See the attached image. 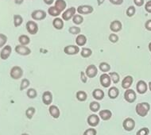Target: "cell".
Segmentation results:
<instances>
[{"mask_svg":"<svg viewBox=\"0 0 151 135\" xmlns=\"http://www.w3.org/2000/svg\"><path fill=\"white\" fill-rule=\"evenodd\" d=\"M150 110V105L146 103V102H143V103H140L136 105L135 111L136 114H138V116L140 117H146V115L148 114V112Z\"/></svg>","mask_w":151,"mask_h":135,"instance_id":"6da1fadb","label":"cell"},{"mask_svg":"<svg viewBox=\"0 0 151 135\" xmlns=\"http://www.w3.org/2000/svg\"><path fill=\"white\" fill-rule=\"evenodd\" d=\"M23 69L20 66H14L10 71V75L13 80H19L23 76Z\"/></svg>","mask_w":151,"mask_h":135,"instance_id":"7a4b0ae2","label":"cell"},{"mask_svg":"<svg viewBox=\"0 0 151 135\" xmlns=\"http://www.w3.org/2000/svg\"><path fill=\"white\" fill-rule=\"evenodd\" d=\"M26 28L27 32L31 35H35L38 32V25L34 20L27 22L26 24Z\"/></svg>","mask_w":151,"mask_h":135,"instance_id":"3957f363","label":"cell"},{"mask_svg":"<svg viewBox=\"0 0 151 135\" xmlns=\"http://www.w3.org/2000/svg\"><path fill=\"white\" fill-rule=\"evenodd\" d=\"M124 99L129 103H133L137 99L136 92L132 89H127L124 93Z\"/></svg>","mask_w":151,"mask_h":135,"instance_id":"277c9868","label":"cell"},{"mask_svg":"<svg viewBox=\"0 0 151 135\" xmlns=\"http://www.w3.org/2000/svg\"><path fill=\"white\" fill-rule=\"evenodd\" d=\"M47 14L42 10H35L31 13V18L34 21H42L45 19Z\"/></svg>","mask_w":151,"mask_h":135,"instance_id":"5b68a950","label":"cell"},{"mask_svg":"<svg viewBox=\"0 0 151 135\" xmlns=\"http://www.w3.org/2000/svg\"><path fill=\"white\" fill-rule=\"evenodd\" d=\"M81 52L80 47L76 45H67L64 48V52L65 54L69 55V56H73L76 55Z\"/></svg>","mask_w":151,"mask_h":135,"instance_id":"8992f818","label":"cell"},{"mask_svg":"<svg viewBox=\"0 0 151 135\" xmlns=\"http://www.w3.org/2000/svg\"><path fill=\"white\" fill-rule=\"evenodd\" d=\"M14 51L16 53L21 55V56H28L31 53V50L27 45H16L14 48Z\"/></svg>","mask_w":151,"mask_h":135,"instance_id":"52a82bcc","label":"cell"},{"mask_svg":"<svg viewBox=\"0 0 151 135\" xmlns=\"http://www.w3.org/2000/svg\"><path fill=\"white\" fill-rule=\"evenodd\" d=\"M122 127L127 131H131L135 128V121L131 118H127L122 122Z\"/></svg>","mask_w":151,"mask_h":135,"instance_id":"ba28073f","label":"cell"},{"mask_svg":"<svg viewBox=\"0 0 151 135\" xmlns=\"http://www.w3.org/2000/svg\"><path fill=\"white\" fill-rule=\"evenodd\" d=\"M11 52H12V48H11V45H6L4 47H3V49L0 52V58L3 60H7L11 55Z\"/></svg>","mask_w":151,"mask_h":135,"instance_id":"9c48e42d","label":"cell"},{"mask_svg":"<svg viewBox=\"0 0 151 135\" xmlns=\"http://www.w3.org/2000/svg\"><path fill=\"white\" fill-rule=\"evenodd\" d=\"M99 82H100V84H101L104 88H109L111 84V79L110 77L109 74H107V73H104L100 75V78H99Z\"/></svg>","mask_w":151,"mask_h":135,"instance_id":"30bf717a","label":"cell"},{"mask_svg":"<svg viewBox=\"0 0 151 135\" xmlns=\"http://www.w3.org/2000/svg\"><path fill=\"white\" fill-rule=\"evenodd\" d=\"M76 9L75 7H70L65 10L64 13H62V19L65 21H69L70 19H73V16L76 14Z\"/></svg>","mask_w":151,"mask_h":135,"instance_id":"8fae6325","label":"cell"},{"mask_svg":"<svg viewBox=\"0 0 151 135\" xmlns=\"http://www.w3.org/2000/svg\"><path fill=\"white\" fill-rule=\"evenodd\" d=\"M85 74L88 76V78L92 79L96 77L98 74V69H97L96 66L94 65H88L85 70Z\"/></svg>","mask_w":151,"mask_h":135,"instance_id":"7c38bea8","label":"cell"},{"mask_svg":"<svg viewBox=\"0 0 151 135\" xmlns=\"http://www.w3.org/2000/svg\"><path fill=\"white\" fill-rule=\"evenodd\" d=\"M76 11L80 14L83 15V14H90L94 11V8L90 5H82L79 6L78 8L76 9Z\"/></svg>","mask_w":151,"mask_h":135,"instance_id":"4fadbf2b","label":"cell"},{"mask_svg":"<svg viewBox=\"0 0 151 135\" xmlns=\"http://www.w3.org/2000/svg\"><path fill=\"white\" fill-rule=\"evenodd\" d=\"M99 121H100V118L96 114L89 115L88 117V118H87L88 124L90 126H91V127H96V126H97L99 125Z\"/></svg>","mask_w":151,"mask_h":135,"instance_id":"5bb4252c","label":"cell"},{"mask_svg":"<svg viewBox=\"0 0 151 135\" xmlns=\"http://www.w3.org/2000/svg\"><path fill=\"white\" fill-rule=\"evenodd\" d=\"M136 90L140 95H143L148 90V85L144 80H139L136 84Z\"/></svg>","mask_w":151,"mask_h":135,"instance_id":"9a60e30c","label":"cell"},{"mask_svg":"<svg viewBox=\"0 0 151 135\" xmlns=\"http://www.w3.org/2000/svg\"><path fill=\"white\" fill-rule=\"evenodd\" d=\"M122 22L119 20H114L110 24V29L113 33H118L122 30Z\"/></svg>","mask_w":151,"mask_h":135,"instance_id":"2e32d148","label":"cell"},{"mask_svg":"<svg viewBox=\"0 0 151 135\" xmlns=\"http://www.w3.org/2000/svg\"><path fill=\"white\" fill-rule=\"evenodd\" d=\"M42 102L45 105L50 106L52 102V94L51 91H45L42 95Z\"/></svg>","mask_w":151,"mask_h":135,"instance_id":"e0dca14e","label":"cell"},{"mask_svg":"<svg viewBox=\"0 0 151 135\" xmlns=\"http://www.w3.org/2000/svg\"><path fill=\"white\" fill-rule=\"evenodd\" d=\"M134 82V79L131 75H127L122 81V87L124 89H129L132 85Z\"/></svg>","mask_w":151,"mask_h":135,"instance_id":"ac0fdd59","label":"cell"},{"mask_svg":"<svg viewBox=\"0 0 151 135\" xmlns=\"http://www.w3.org/2000/svg\"><path fill=\"white\" fill-rule=\"evenodd\" d=\"M99 116L104 121H108L112 117V112L110 110H102L99 112Z\"/></svg>","mask_w":151,"mask_h":135,"instance_id":"d6986e66","label":"cell"},{"mask_svg":"<svg viewBox=\"0 0 151 135\" xmlns=\"http://www.w3.org/2000/svg\"><path fill=\"white\" fill-rule=\"evenodd\" d=\"M49 111H50V115H51L53 118H56V119H57V118H58L60 117V110H59V108H58L57 106H55V105H51V106H50Z\"/></svg>","mask_w":151,"mask_h":135,"instance_id":"ffe728a7","label":"cell"},{"mask_svg":"<svg viewBox=\"0 0 151 135\" xmlns=\"http://www.w3.org/2000/svg\"><path fill=\"white\" fill-rule=\"evenodd\" d=\"M92 96H93L94 99H96V100H97V101H100V100H102V99L104 98L105 94L103 90L96 88L93 91V92H92Z\"/></svg>","mask_w":151,"mask_h":135,"instance_id":"44dd1931","label":"cell"},{"mask_svg":"<svg viewBox=\"0 0 151 135\" xmlns=\"http://www.w3.org/2000/svg\"><path fill=\"white\" fill-rule=\"evenodd\" d=\"M52 26L58 30L62 29L64 28V20L62 18H58V17L55 18V19H53V21H52Z\"/></svg>","mask_w":151,"mask_h":135,"instance_id":"7402d4cb","label":"cell"},{"mask_svg":"<svg viewBox=\"0 0 151 135\" xmlns=\"http://www.w3.org/2000/svg\"><path fill=\"white\" fill-rule=\"evenodd\" d=\"M107 95H108V97H109L110 99H115L118 98V96H119V90L116 87H111L108 90Z\"/></svg>","mask_w":151,"mask_h":135,"instance_id":"603a6c76","label":"cell"},{"mask_svg":"<svg viewBox=\"0 0 151 135\" xmlns=\"http://www.w3.org/2000/svg\"><path fill=\"white\" fill-rule=\"evenodd\" d=\"M54 6L61 13L63 11H65V8L67 6V3L65 0H56Z\"/></svg>","mask_w":151,"mask_h":135,"instance_id":"cb8c5ba5","label":"cell"},{"mask_svg":"<svg viewBox=\"0 0 151 135\" xmlns=\"http://www.w3.org/2000/svg\"><path fill=\"white\" fill-rule=\"evenodd\" d=\"M87 43V37L85 35H83V34H79L78 36L76 37V45H78L79 47L80 46H83V45H85Z\"/></svg>","mask_w":151,"mask_h":135,"instance_id":"d4e9b609","label":"cell"},{"mask_svg":"<svg viewBox=\"0 0 151 135\" xmlns=\"http://www.w3.org/2000/svg\"><path fill=\"white\" fill-rule=\"evenodd\" d=\"M18 42L22 45H28L30 43V38L28 35L22 34L18 37Z\"/></svg>","mask_w":151,"mask_h":135,"instance_id":"484cf974","label":"cell"},{"mask_svg":"<svg viewBox=\"0 0 151 135\" xmlns=\"http://www.w3.org/2000/svg\"><path fill=\"white\" fill-rule=\"evenodd\" d=\"M76 97L80 102H84L88 99V94L84 91H78L76 94Z\"/></svg>","mask_w":151,"mask_h":135,"instance_id":"4316f807","label":"cell"},{"mask_svg":"<svg viewBox=\"0 0 151 135\" xmlns=\"http://www.w3.org/2000/svg\"><path fill=\"white\" fill-rule=\"evenodd\" d=\"M89 109L91 110L92 112H94V113L99 111V110H100V104H99V102L97 101L91 102L90 105H89Z\"/></svg>","mask_w":151,"mask_h":135,"instance_id":"83f0119b","label":"cell"},{"mask_svg":"<svg viewBox=\"0 0 151 135\" xmlns=\"http://www.w3.org/2000/svg\"><path fill=\"white\" fill-rule=\"evenodd\" d=\"M23 22V18L20 14L14 15V25L15 27H19Z\"/></svg>","mask_w":151,"mask_h":135,"instance_id":"f1b7e54d","label":"cell"},{"mask_svg":"<svg viewBox=\"0 0 151 135\" xmlns=\"http://www.w3.org/2000/svg\"><path fill=\"white\" fill-rule=\"evenodd\" d=\"M99 68L104 73H107L111 70V65L107 62H102L99 64Z\"/></svg>","mask_w":151,"mask_h":135,"instance_id":"f546056e","label":"cell"},{"mask_svg":"<svg viewBox=\"0 0 151 135\" xmlns=\"http://www.w3.org/2000/svg\"><path fill=\"white\" fill-rule=\"evenodd\" d=\"M36 113V109L34 107H28L26 111V116L28 119H32L34 115Z\"/></svg>","mask_w":151,"mask_h":135,"instance_id":"4dcf8cb0","label":"cell"},{"mask_svg":"<svg viewBox=\"0 0 151 135\" xmlns=\"http://www.w3.org/2000/svg\"><path fill=\"white\" fill-rule=\"evenodd\" d=\"M81 54L83 58H88L92 55V51L89 48H83L81 51Z\"/></svg>","mask_w":151,"mask_h":135,"instance_id":"1f68e13d","label":"cell"},{"mask_svg":"<svg viewBox=\"0 0 151 135\" xmlns=\"http://www.w3.org/2000/svg\"><path fill=\"white\" fill-rule=\"evenodd\" d=\"M73 23L75 24V25H77V26L81 25V24L83 23V16L81 15V14H76L75 15L73 16Z\"/></svg>","mask_w":151,"mask_h":135,"instance_id":"d6a6232c","label":"cell"},{"mask_svg":"<svg viewBox=\"0 0 151 135\" xmlns=\"http://www.w3.org/2000/svg\"><path fill=\"white\" fill-rule=\"evenodd\" d=\"M48 13H49L50 15L52 16V17H55V18L58 17V16L61 14L57 8L55 7V6H50V7L48 9Z\"/></svg>","mask_w":151,"mask_h":135,"instance_id":"836d02e7","label":"cell"},{"mask_svg":"<svg viewBox=\"0 0 151 135\" xmlns=\"http://www.w3.org/2000/svg\"><path fill=\"white\" fill-rule=\"evenodd\" d=\"M30 85V81L28 79L24 78L22 80L21 83H20V91H24L26 88H28Z\"/></svg>","mask_w":151,"mask_h":135,"instance_id":"e575fe53","label":"cell"},{"mask_svg":"<svg viewBox=\"0 0 151 135\" xmlns=\"http://www.w3.org/2000/svg\"><path fill=\"white\" fill-rule=\"evenodd\" d=\"M26 96L29 99H34L37 96V92L36 89L34 88H29L27 90V92H26Z\"/></svg>","mask_w":151,"mask_h":135,"instance_id":"d590c367","label":"cell"},{"mask_svg":"<svg viewBox=\"0 0 151 135\" xmlns=\"http://www.w3.org/2000/svg\"><path fill=\"white\" fill-rule=\"evenodd\" d=\"M109 75L111 79V81L114 83H118L119 82L120 76L119 75V73H115V72H113V73H110Z\"/></svg>","mask_w":151,"mask_h":135,"instance_id":"8d00e7d4","label":"cell"},{"mask_svg":"<svg viewBox=\"0 0 151 135\" xmlns=\"http://www.w3.org/2000/svg\"><path fill=\"white\" fill-rule=\"evenodd\" d=\"M68 32L73 35H79L81 34V29L79 26H71L70 28L68 29Z\"/></svg>","mask_w":151,"mask_h":135,"instance_id":"74e56055","label":"cell"},{"mask_svg":"<svg viewBox=\"0 0 151 135\" xmlns=\"http://www.w3.org/2000/svg\"><path fill=\"white\" fill-rule=\"evenodd\" d=\"M135 12H136L135 7H134V6H129V7L127 9L126 14H127L128 17L131 18V17H133V16L135 14Z\"/></svg>","mask_w":151,"mask_h":135,"instance_id":"f35d334b","label":"cell"},{"mask_svg":"<svg viewBox=\"0 0 151 135\" xmlns=\"http://www.w3.org/2000/svg\"><path fill=\"white\" fill-rule=\"evenodd\" d=\"M7 42V37L3 34H0V48H3Z\"/></svg>","mask_w":151,"mask_h":135,"instance_id":"ab89813d","label":"cell"},{"mask_svg":"<svg viewBox=\"0 0 151 135\" xmlns=\"http://www.w3.org/2000/svg\"><path fill=\"white\" fill-rule=\"evenodd\" d=\"M108 39L111 43H117L119 38V36L115 33H112L108 37Z\"/></svg>","mask_w":151,"mask_h":135,"instance_id":"60d3db41","label":"cell"},{"mask_svg":"<svg viewBox=\"0 0 151 135\" xmlns=\"http://www.w3.org/2000/svg\"><path fill=\"white\" fill-rule=\"evenodd\" d=\"M96 134H97V131L94 127L87 129V130H85L83 134V135H96Z\"/></svg>","mask_w":151,"mask_h":135,"instance_id":"b9f144b4","label":"cell"},{"mask_svg":"<svg viewBox=\"0 0 151 135\" xmlns=\"http://www.w3.org/2000/svg\"><path fill=\"white\" fill-rule=\"evenodd\" d=\"M149 134H150V130H149L148 128L143 127L136 133V135H148Z\"/></svg>","mask_w":151,"mask_h":135,"instance_id":"7bdbcfd3","label":"cell"},{"mask_svg":"<svg viewBox=\"0 0 151 135\" xmlns=\"http://www.w3.org/2000/svg\"><path fill=\"white\" fill-rule=\"evenodd\" d=\"M81 82L83 83H86L87 81H88V76H87L84 72H81Z\"/></svg>","mask_w":151,"mask_h":135,"instance_id":"ee69618b","label":"cell"},{"mask_svg":"<svg viewBox=\"0 0 151 135\" xmlns=\"http://www.w3.org/2000/svg\"><path fill=\"white\" fill-rule=\"evenodd\" d=\"M145 10L146 11V12L151 13V0H149L146 2V3L145 4Z\"/></svg>","mask_w":151,"mask_h":135,"instance_id":"f6af8a7d","label":"cell"},{"mask_svg":"<svg viewBox=\"0 0 151 135\" xmlns=\"http://www.w3.org/2000/svg\"><path fill=\"white\" fill-rule=\"evenodd\" d=\"M109 1L113 5H121L123 3V0H109Z\"/></svg>","mask_w":151,"mask_h":135,"instance_id":"bcb514c9","label":"cell"},{"mask_svg":"<svg viewBox=\"0 0 151 135\" xmlns=\"http://www.w3.org/2000/svg\"><path fill=\"white\" fill-rule=\"evenodd\" d=\"M145 28L148 30V31H151V19L147 20L145 23Z\"/></svg>","mask_w":151,"mask_h":135,"instance_id":"7dc6e473","label":"cell"},{"mask_svg":"<svg viewBox=\"0 0 151 135\" xmlns=\"http://www.w3.org/2000/svg\"><path fill=\"white\" fill-rule=\"evenodd\" d=\"M134 3L137 6H142L144 5V0H134Z\"/></svg>","mask_w":151,"mask_h":135,"instance_id":"c3c4849f","label":"cell"},{"mask_svg":"<svg viewBox=\"0 0 151 135\" xmlns=\"http://www.w3.org/2000/svg\"><path fill=\"white\" fill-rule=\"evenodd\" d=\"M44 1V3L46 4V5H49V6H51L53 3L54 2V0H43Z\"/></svg>","mask_w":151,"mask_h":135,"instance_id":"681fc988","label":"cell"},{"mask_svg":"<svg viewBox=\"0 0 151 135\" xmlns=\"http://www.w3.org/2000/svg\"><path fill=\"white\" fill-rule=\"evenodd\" d=\"M24 2V0H14V3H15V4H17V5H21V4H22Z\"/></svg>","mask_w":151,"mask_h":135,"instance_id":"f907efd6","label":"cell"},{"mask_svg":"<svg viewBox=\"0 0 151 135\" xmlns=\"http://www.w3.org/2000/svg\"><path fill=\"white\" fill-rule=\"evenodd\" d=\"M104 1L105 0H97V4H98L99 6L102 5L103 3H104Z\"/></svg>","mask_w":151,"mask_h":135,"instance_id":"816d5d0a","label":"cell"},{"mask_svg":"<svg viewBox=\"0 0 151 135\" xmlns=\"http://www.w3.org/2000/svg\"><path fill=\"white\" fill-rule=\"evenodd\" d=\"M148 48H149V50H150V52H151V42H150V43H149Z\"/></svg>","mask_w":151,"mask_h":135,"instance_id":"f5cc1de1","label":"cell"},{"mask_svg":"<svg viewBox=\"0 0 151 135\" xmlns=\"http://www.w3.org/2000/svg\"><path fill=\"white\" fill-rule=\"evenodd\" d=\"M148 87H149V89H150V91H151V82H150V83H149Z\"/></svg>","mask_w":151,"mask_h":135,"instance_id":"db71d44e","label":"cell"},{"mask_svg":"<svg viewBox=\"0 0 151 135\" xmlns=\"http://www.w3.org/2000/svg\"><path fill=\"white\" fill-rule=\"evenodd\" d=\"M21 135H29L28 134H26V133H24V134H22Z\"/></svg>","mask_w":151,"mask_h":135,"instance_id":"11a10c76","label":"cell"}]
</instances>
